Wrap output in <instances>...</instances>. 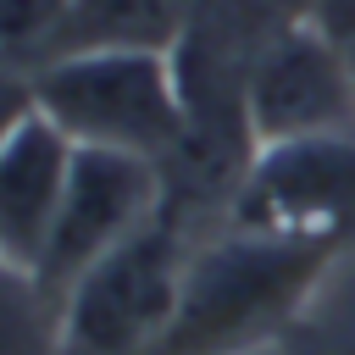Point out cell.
Here are the masks:
<instances>
[{"label": "cell", "instance_id": "obj_4", "mask_svg": "<svg viewBox=\"0 0 355 355\" xmlns=\"http://www.w3.org/2000/svg\"><path fill=\"white\" fill-rule=\"evenodd\" d=\"M227 227L344 244L355 233V133L255 144L227 200Z\"/></svg>", "mask_w": 355, "mask_h": 355}, {"label": "cell", "instance_id": "obj_2", "mask_svg": "<svg viewBox=\"0 0 355 355\" xmlns=\"http://www.w3.org/2000/svg\"><path fill=\"white\" fill-rule=\"evenodd\" d=\"M33 105L89 150H122L166 166L189 133L183 61L155 44L67 50L33 78Z\"/></svg>", "mask_w": 355, "mask_h": 355}, {"label": "cell", "instance_id": "obj_1", "mask_svg": "<svg viewBox=\"0 0 355 355\" xmlns=\"http://www.w3.org/2000/svg\"><path fill=\"white\" fill-rule=\"evenodd\" d=\"M333 250L338 244L222 227L189 250L178 311L155 355H244L277 338L322 283Z\"/></svg>", "mask_w": 355, "mask_h": 355}, {"label": "cell", "instance_id": "obj_11", "mask_svg": "<svg viewBox=\"0 0 355 355\" xmlns=\"http://www.w3.org/2000/svg\"><path fill=\"white\" fill-rule=\"evenodd\" d=\"M33 111V83L28 78H11V72H0V139L22 122Z\"/></svg>", "mask_w": 355, "mask_h": 355}, {"label": "cell", "instance_id": "obj_6", "mask_svg": "<svg viewBox=\"0 0 355 355\" xmlns=\"http://www.w3.org/2000/svg\"><path fill=\"white\" fill-rule=\"evenodd\" d=\"M161 216H166V172L155 161L78 144L67 200H61V216H55V233H50V250L33 283L61 305V294L100 255H111L116 244H128Z\"/></svg>", "mask_w": 355, "mask_h": 355}, {"label": "cell", "instance_id": "obj_8", "mask_svg": "<svg viewBox=\"0 0 355 355\" xmlns=\"http://www.w3.org/2000/svg\"><path fill=\"white\" fill-rule=\"evenodd\" d=\"M172 17L178 0H67V50H100V44H155L172 50Z\"/></svg>", "mask_w": 355, "mask_h": 355}, {"label": "cell", "instance_id": "obj_7", "mask_svg": "<svg viewBox=\"0 0 355 355\" xmlns=\"http://www.w3.org/2000/svg\"><path fill=\"white\" fill-rule=\"evenodd\" d=\"M78 144L33 105L0 139V261L22 277H39Z\"/></svg>", "mask_w": 355, "mask_h": 355}, {"label": "cell", "instance_id": "obj_10", "mask_svg": "<svg viewBox=\"0 0 355 355\" xmlns=\"http://www.w3.org/2000/svg\"><path fill=\"white\" fill-rule=\"evenodd\" d=\"M0 355H67L55 300L0 261Z\"/></svg>", "mask_w": 355, "mask_h": 355}, {"label": "cell", "instance_id": "obj_9", "mask_svg": "<svg viewBox=\"0 0 355 355\" xmlns=\"http://www.w3.org/2000/svg\"><path fill=\"white\" fill-rule=\"evenodd\" d=\"M61 39H67V0H0V72L22 78V67H33L39 78L61 55Z\"/></svg>", "mask_w": 355, "mask_h": 355}, {"label": "cell", "instance_id": "obj_3", "mask_svg": "<svg viewBox=\"0 0 355 355\" xmlns=\"http://www.w3.org/2000/svg\"><path fill=\"white\" fill-rule=\"evenodd\" d=\"M189 244L172 216L100 255L55 305L67 355H155L172 327Z\"/></svg>", "mask_w": 355, "mask_h": 355}, {"label": "cell", "instance_id": "obj_12", "mask_svg": "<svg viewBox=\"0 0 355 355\" xmlns=\"http://www.w3.org/2000/svg\"><path fill=\"white\" fill-rule=\"evenodd\" d=\"M338 50H344V67H349V78H355V28L338 39Z\"/></svg>", "mask_w": 355, "mask_h": 355}, {"label": "cell", "instance_id": "obj_5", "mask_svg": "<svg viewBox=\"0 0 355 355\" xmlns=\"http://www.w3.org/2000/svg\"><path fill=\"white\" fill-rule=\"evenodd\" d=\"M239 83H244V122L255 144L355 133V78L344 67L338 39L316 17L266 33L244 61Z\"/></svg>", "mask_w": 355, "mask_h": 355}]
</instances>
